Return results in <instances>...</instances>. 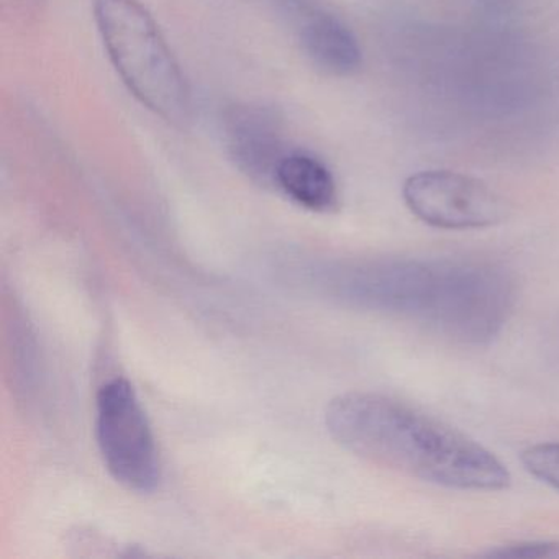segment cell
<instances>
[{
	"label": "cell",
	"mask_w": 559,
	"mask_h": 559,
	"mask_svg": "<svg viewBox=\"0 0 559 559\" xmlns=\"http://www.w3.org/2000/svg\"><path fill=\"white\" fill-rule=\"evenodd\" d=\"M309 286L343 306L402 317L463 345L492 342L515 304L509 274L477 261H329L309 267Z\"/></svg>",
	"instance_id": "6da1fadb"
},
{
	"label": "cell",
	"mask_w": 559,
	"mask_h": 559,
	"mask_svg": "<svg viewBox=\"0 0 559 559\" xmlns=\"http://www.w3.org/2000/svg\"><path fill=\"white\" fill-rule=\"evenodd\" d=\"M325 425L349 453L424 483L460 490L510 484L509 469L483 444L385 395H338L326 407Z\"/></svg>",
	"instance_id": "7a4b0ae2"
},
{
	"label": "cell",
	"mask_w": 559,
	"mask_h": 559,
	"mask_svg": "<svg viewBox=\"0 0 559 559\" xmlns=\"http://www.w3.org/2000/svg\"><path fill=\"white\" fill-rule=\"evenodd\" d=\"M94 21L127 90L169 126L194 120L191 87L158 24L139 0H93Z\"/></svg>",
	"instance_id": "3957f363"
},
{
	"label": "cell",
	"mask_w": 559,
	"mask_h": 559,
	"mask_svg": "<svg viewBox=\"0 0 559 559\" xmlns=\"http://www.w3.org/2000/svg\"><path fill=\"white\" fill-rule=\"evenodd\" d=\"M96 437L110 476L127 489L148 493L162 483L155 433L126 378L104 382L96 397Z\"/></svg>",
	"instance_id": "277c9868"
},
{
	"label": "cell",
	"mask_w": 559,
	"mask_h": 559,
	"mask_svg": "<svg viewBox=\"0 0 559 559\" xmlns=\"http://www.w3.org/2000/svg\"><path fill=\"white\" fill-rule=\"evenodd\" d=\"M408 211L431 227L473 230L506 221L509 204L486 182L454 171L412 175L402 189Z\"/></svg>",
	"instance_id": "5b68a950"
},
{
	"label": "cell",
	"mask_w": 559,
	"mask_h": 559,
	"mask_svg": "<svg viewBox=\"0 0 559 559\" xmlns=\"http://www.w3.org/2000/svg\"><path fill=\"white\" fill-rule=\"evenodd\" d=\"M224 132L238 169L258 185L274 186L277 166L287 155L276 114L250 104L231 107L225 114Z\"/></svg>",
	"instance_id": "8992f818"
},
{
	"label": "cell",
	"mask_w": 559,
	"mask_h": 559,
	"mask_svg": "<svg viewBox=\"0 0 559 559\" xmlns=\"http://www.w3.org/2000/svg\"><path fill=\"white\" fill-rule=\"evenodd\" d=\"M300 41L312 63L333 76H352L361 68L358 38L335 15H309L300 31Z\"/></svg>",
	"instance_id": "52a82bcc"
},
{
	"label": "cell",
	"mask_w": 559,
	"mask_h": 559,
	"mask_svg": "<svg viewBox=\"0 0 559 559\" xmlns=\"http://www.w3.org/2000/svg\"><path fill=\"white\" fill-rule=\"evenodd\" d=\"M274 188L317 214L335 211L338 205V188L332 171L322 159L309 153H287L277 166Z\"/></svg>",
	"instance_id": "ba28073f"
},
{
	"label": "cell",
	"mask_w": 559,
	"mask_h": 559,
	"mask_svg": "<svg viewBox=\"0 0 559 559\" xmlns=\"http://www.w3.org/2000/svg\"><path fill=\"white\" fill-rule=\"evenodd\" d=\"M520 460L532 476L559 490V443L533 444Z\"/></svg>",
	"instance_id": "9c48e42d"
},
{
	"label": "cell",
	"mask_w": 559,
	"mask_h": 559,
	"mask_svg": "<svg viewBox=\"0 0 559 559\" xmlns=\"http://www.w3.org/2000/svg\"><path fill=\"white\" fill-rule=\"evenodd\" d=\"M47 0H0V11L5 24L27 28L44 14Z\"/></svg>",
	"instance_id": "30bf717a"
},
{
	"label": "cell",
	"mask_w": 559,
	"mask_h": 559,
	"mask_svg": "<svg viewBox=\"0 0 559 559\" xmlns=\"http://www.w3.org/2000/svg\"><path fill=\"white\" fill-rule=\"evenodd\" d=\"M486 556L487 558L513 559L559 558V545L546 542L513 543V545H503L490 549Z\"/></svg>",
	"instance_id": "8fae6325"
}]
</instances>
